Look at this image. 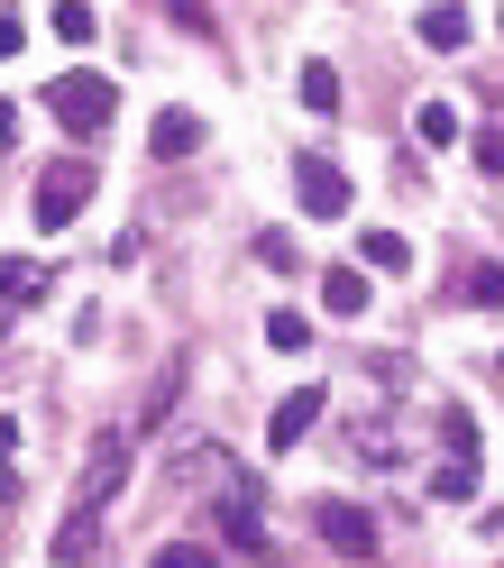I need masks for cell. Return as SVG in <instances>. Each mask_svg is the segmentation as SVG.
Segmentation results:
<instances>
[{
	"instance_id": "1",
	"label": "cell",
	"mask_w": 504,
	"mask_h": 568,
	"mask_svg": "<svg viewBox=\"0 0 504 568\" xmlns=\"http://www.w3.org/2000/svg\"><path fill=\"white\" fill-rule=\"evenodd\" d=\"M47 111L74 129V138H101L120 120V92H111V74H92V64H74V74H56L47 83Z\"/></svg>"
},
{
	"instance_id": "2",
	"label": "cell",
	"mask_w": 504,
	"mask_h": 568,
	"mask_svg": "<svg viewBox=\"0 0 504 568\" xmlns=\"http://www.w3.org/2000/svg\"><path fill=\"white\" fill-rule=\"evenodd\" d=\"M120 486H129V432H101L92 458H83V477H74V505H64V514H101Z\"/></svg>"
},
{
	"instance_id": "3",
	"label": "cell",
	"mask_w": 504,
	"mask_h": 568,
	"mask_svg": "<svg viewBox=\"0 0 504 568\" xmlns=\"http://www.w3.org/2000/svg\"><path fill=\"white\" fill-rule=\"evenodd\" d=\"M92 184H101V174H92L83 156H56V165L38 174V230H64V221L92 202Z\"/></svg>"
},
{
	"instance_id": "4",
	"label": "cell",
	"mask_w": 504,
	"mask_h": 568,
	"mask_svg": "<svg viewBox=\"0 0 504 568\" xmlns=\"http://www.w3.org/2000/svg\"><path fill=\"white\" fill-rule=\"evenodd\" d=\"M294 202L312 211V221H349L357 193H349V174H340L331 156H294Z\"/></svg>"
},
{
	"instance_id": "5",
	"label": "cell",
	"mask_w": 504,
	"mask_h": 568,
	"mask_svg": "<svg viewBox=\"0 0 504 568\" xmlns=\"http://www.w3.org/2000/svg\"><path fill=\"white\" fill-rule=\"evenodd\" d=\"M165 477H174V495H221V486L239 477V458H230L221 440H193V449H174Z\"/></svg>"
},
{
	"instance_id": "6",
	"label": "cell",
	"mask_w": 504,
	"mask_h": 568,
	"mask_svg": "<svg viewBox=\"0 0 504 568\" xmlns=\"http://www.w3.org/2000/svg\"><path fill=\"white\" fill-rule=\"evenodd\" d=\"M312 531H321L340 559H376V514H357V505H331V495H321V505H312Z\"/></svg>"
},
{
	"instance_id": "7",
	"label": "cell",
	"mask_w": 504,
	"mask_h": 568,
	"mask_svg": "<svg viewBox=\"0 0 504 568\" xmlns=\"http://www.w3.org/2000/svg\"><path fill=\"white\" fill-rule=\"evenodd\" d=\"M211 514H221V541H230V550H266V523H258V495H248V477H230L221 495H211Z\"/></svg>"
},
{
	"instance_id": "8",
	"label": "cell",
	"mask_w": 504,
	"mask_h": 568,
	"mask_svg": "<svg viewBox=\"0 0 504 568\" xmlns=\"http://www.w3.org/2000/svg\"><path fill=\"white\" fill-rule=\"evenodd\" d=\"M321 413H331V395H321V385H294V395H284V404H275V422H266V449L284 458V449H294V440L312 432V422H321Z\"/></svg>"
},
{
	"instance_id": "9",
	"label": "cell",
	"mask_w": 504,
	"mask_h": 568,
	"mask_svg": "<svg viewBox=\"0 0 504 568\" xmlns=\"http://www.w3.org/2000/svg\"><path fill=\"white\" fill-rule=\"evenodd\" d=\"M92 550H101V514H64V523H56V541H47L56 568H83Z\"/></svg>"
},
{
	"instance_id": "10",
	"label": "cell",
	"mask_w": 504,
	"mask_h": 568,
	"mask_svg": "<svg viewBox=\"0 0 504 568\" xmlns=\"http://www.w3.org/2000/svg\"><path fill=\"white\" fill-rule=\"evenodd\" d=\"M413 38H422L431 55H458V47H467V10H450V0H431V10L413 19Z\"/></svg>"
},
{
	"instance_id": "11",
	"label": "cell",
	"mask_w": 504,
	"mask_h": 568,
	"mask_svg": "<svg viewBox=\"0 0 504 568\" xmlns=\"http://www.w3.org/2000/svg\"><path fill=\"white\" fill-rule=\"evenodd\" d=\"M56 294V275L38 257H0V303H47Z\"/></svg>"
},
{
	"instance_id": "12",
	"label": "cell",
	"mask_w": 504,
	"mask_h": 568,
	"mask_svg": "<svg viewBox=\"0 0 504 568\" xmlns=\"http://www.w3.org/2000/svg\"><path fill=\"white\" fill-rule=\"evenodd\" d=\"M357 266H367V275H404V266H413L404 230H357Z\"/></svg>"
},
{
	"instance_id": "13",
	"label": "cell",
	"mask_w": 504,
	"mask_h": 568,
	"mask_svg": "<svg viewBox=\"0 0 504 568\" xmlns=\"http://www.w3.org/2000/svg\"><path fill=\"white\" fill-rule=\"evenodd\" d=\"M148 148H157L165 165H174V156H193V148H202V120H193V111H157V129H148Z\"/></svg>"
},
{
	"instance_id": "14",
	"label": "cell",
	"mask_w": 504,
	"mask_h": 568,
	"mask_svg": "<svg viewBox=\"0 0 504 568\" xmlns=\"http://www.w3.org/2000/svg\"><path fill=\"white\" fill-rule=\"evenodd\" d=\"M321 303H331V322L367 312V266H331V275H321Z\"/></svg>"
},
{
	"instance_id": "15",
	"label": "cell",
	"mask_w": 504,
	"mask_h": 568,
	"mask_svg": "<svg viewBox=\"0 0 504 568\" xmlns=\"http://www.w3.org/2000/svg\"><path fill=\"white\" fill-rule=\"evenodd\" d=\"M431 495H441V505H467V495H477V458H441V468H431Z\"/></svg>"
},
{
	"instance_id": "16",
	"label": "cell",
	"mask_w": 504,
	"mask_h": 568,
	"mask_svg": "<svg viewBox=\"0 0 504 568\" xmlns=\"http://www.w3.org/2000/svg\"><path fill=\"white\" fill-rule=\"evenodd\" d=\"M47 28H56L64 47H92V38H101V19L83 10V0H56V10H47Z\"/></svg>"
},
{
	"instance_id": "17",
	"label": "cell",
	"mask_w": 504,
	"mask_h": 568,
	"mask_svg": "<svg viewBox=\"0 0 504 568\" xmlns=\"http://www.w3.org/2000/svg\"><path fill=\"white\" fill-rule=\"evenodd\" d=\"M413 138H422V148H450V138H458V111H450V101H422V111H413Z\"/></svg>"
},
{
	"instance_id": "18",
	"label": "cell",
	"mask_w": 504,
	"mask_h": 568,
	"mask_svg": "<svg viewBox=\"0 0 504 568\" xmlns=\"http://www.w3.org/2000/svg\"><path fill=\"white\" fill-rule=\"evenodd\" d=\"M266 348L303 358V348H312V322H303V312H266Z\"/></svg>"
},
{
	"instance_id": "19",
	"label": "cell",
	"mask_w": 504,
	"mask_h": 568,
	"mask_svg": "<svg viewBox=\"0 0 504 568\" xmlns=\"http://www.w3.org/2000/svg\"><path fill=\"white\" fill-rule=\"evenodd\" d=\"M303 111H340V74H331V64H303Z\"/></svg>"
},
{
	"instance_id": "20",
	"label": "cell",
	"mask_w": 504,
	"mask_h": 568,
	"mask_svg": "<svg viewBox=\"0 0 504 568\" xmlns=\"http://www.w3.org/2000/svg\"><path fill=\"white\" fill-rule=\"evenodd\" d=\"M349 449H357V468H394V432H376V422H357Z\"/></svg>"
},
{
	"instance_id": "21",
	"label": "cell",
	"mask_w": 504,
	"mask_h": 568,
	"mask_svg": "<svg viewBox=\"0 0 504 568\" xmlns=\"http://www.w3.org/2000/svg\"><path fill=\"white\" fill-rule=\"evenodd\" d=\"M458 294H467V303H495V312H504V266H467V275H458Z\"/></svg>"
},
{
	"instance_id": "22",
	"label": "cell",
	"mask_w": 504,
	"mask_h": 568,
	"mask_svg": "<svg viewBox=\"0 0 504 568\" xmlns=\"http://www.w3.org/2000/svg\"><path fill=\"white\" fill-rule=\"evenodd\" d=\"M467 156H477V174L504 184V129H477V138H467Z\"/></svg>"
},
{
	"instance_id": "23",
	"label": "cell",
	"mask_w": 504,
	"mask_h": 568,
	"mask_svg": "<svg viewBox=\"0 0 504 568\" xmlns=\"http://www.w3.org/2000/svg\"><path fill=\"white\" fill-rule=\"evenodd\" d=\"M258 257H266L275 275H294V266H303V257H294V239H284V230H258Z\"/></svg>"
},
{
	"instance_id": "24",
	"label": "cell",
	"mask_w": 504,
	"mask_h": 568,
	"mask_svg": "<svg viewBox=\"0 0 504 568\" xmlns=\"http://www.w3.org/2000/svg\"><path fill=\"white\" fill-rule=\"evenodd\" d=\"M148 568H211V550H202V541H165Z\"/></svg>"
},
{
	"instance_id": "25",
	"label": "cell",
	"mask_w": 504,
	"mask_h": 568,
	"mask_svg": "<svg viewBox=\"0 0 504 568\" xmlns=\"http://www.w3.org/2000/svg\"><path fill=\"white\" fill-rule=\"evenodd\" d=\"M157 10H165L174 28H193V38H211V10H202V0H157Z\"/></svg>"
},
{
	"instance_id": "26",
	"label": "cell",
	"mask_w": 504,
	"mask_h": 568,
	"mask_svg": "<svg viewBox=\"0 0 504 568\" xmlns=\"http://www.w3.org/2000/svg\"><path fill=\"white\" fill-rule=\"evenodd\" d=\"M441 432H450V449H458V458H467V449H477V422H467V413H458V404H450V413H441Z\"/></svg>"
},
{
	"instance_id": "27",
	"label": "cell",
	"mask_w": 504,
	"mask_h": 568,
	"mask_svg": "<svg viewBox=\"0 0 504 568\" xmlns=\"http://www.w3.org/2000/svg\"><path fill=\"white\" fill-rule=\"evenodd\" d=\"M19 47H28V28H19V10H0V64H10Z\"/></svg>"
},
{
	"instance_id": "28",
	"label": "cell",
	"mask_w": 504,
	"mask_h": 568,
	"mask_svg": "<svg viewBox=\"0 0 504 568\" xmlns=\"http://www.w3.org/2000/svg\"><path fill=\"white\" fill-rule=\"evenodd\" d=\"M19 148V111H10V101H0V156H10Z\"/></svg>"
},
{
	"instance_id": "29",
	"label": "cell",
	"mask_w": 504,
	"mask_h": 568,
	"mask_svg": "<svg viewBox=\"0 0 504 568\" xmlns=\"http://www.w3.org/2000/svg\"><path fill=\"white\" fill-rule=\"evenodd\" d=\"M10 449H19V422H10V413H0V458H10Z\"/></svg>"
},
{
	"instance_id": "30",
	"label": "cell",
	"mask_w": 504,
	"mask_h": 568,
	"mask_svg": "<svg viewBox=\"0 0 504 568\" xmlns=\"http://www.w3.org/2000/svg\"><path fill=\"white\" fill-rule=\"evenodd\" d=\"M0 339H10V303H0Z\"/></svg>"
}]
</instances>
